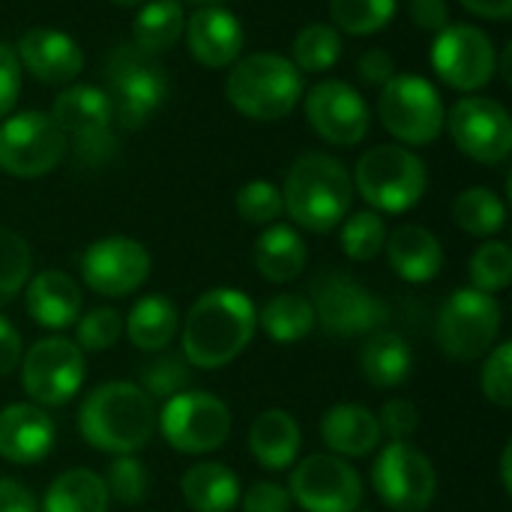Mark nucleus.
Segmentation results:
<instances>
[{
  "instance_id": "obj_19",
  "label": "nucleus",
  "mask_w": 512,
  "mask_h": 512,
  "mask_svg": "<svg viewBox=\"0 0 512 512\" xmlns=\"http://www.w3.org/2000/svg\"><path fill=\"white\" fill-rule=\"evenodd\" d=\"M309 126L336 147H354L369 135L372 117L363 93L348 81L327 78L306 93Z\"/></svg>"
},
{
  "instance_id": "obj_54",
  "label": "nucleus",
  "mask_w": 512,
  "mask_h": 512,
  "mask_svg": "<svg viewBox=\"0 0 512 512\" xmlns=\"http://www.w3.org/2000/svg\"><path fill=\"white\" fill-rule=\"evenodd\" d=\"M512 42H507V45H504V54H501V57H498V69H501V75H504V81H507V84H512Z\"/></svg>"
},
{
  "instance_id": "obj_23",
  "label": "nucleus",
  "mask_w": 512,
  "mask_h": 512,
  "mask_svg": "<svg viewBox=\"0 0 512 512\" xmlns=\"http://www.w3.org/2000/svg\"><path fill=\"white\" fill-rule=\"evenodd\" d=\"M24 309L45 330H66L81 315V288L60 270H42L24 285Z\"/></svg>"
},
{
  "instance_id": "obj_51",
  "label": "nucleus",
  "mask_w": 512,
  "mask_h": 512,
  "mask_svg": "<svg viewBox=\"0 0 512 512\" xmlns=\"http://www.w3.org/2000/svg\"><path fill=\"white\" fill-rule=\"evenodd\" d=\"M0 512H36V501L18 480L0 477Z\"/></svg>"
},
{
  "instance_id": "obj_40",
  "label": "nucleus",
  "mask_w": 512,
  "mask_h": 512,
  "mask_svg": "<svg viewBox=\"0 0 512 512\" xmlns=\"http://www.w3.org/2000/svg\"><path fill=\"white\" fill-rule=\"evenodd\" d=\"M234 204H237L240 219L249 225H273L285 213L282 189L273 186L270 180H252V183L240 186Z\"/></svg>"
},
{
  "instance_id": "obj_39",
  "label": "nucleus",
  "mask_w": 512,
  "mask_h": 512,
  "mask_svg": "<svg viewBox=\"0 0 512 512\" xmlns=\"http://www.w3.org/2000/svg\"><path fill=\"white\" fill-rule=\"evenodd\" d=\"M471 282L483 294H498L512 282V249L504 240H486L471 255Z\"/></svg>"
},
{
  "instance_id": "obj_47",
  "label": "nucleus",
  "mask_w": 512,
  "mask_h": 512,
  "mask_svg": "<svg viewBox=\"0 0 512 512\" xmlns=\"http://www.w3.org/2000/svg\"><path fill=\"white\" fill-rule=\"evenodd\" d=\"M291 495L279 483H255L246 498H243V512H291Z\"/></svg>"
},
{
  "instance_id": "obj_56",
  "label": "nucleus",
  "mask_w": 512,
  "mask_h": 512,
  "mask_svg": "<svg viewBox=\"0 0 512 512\" xmlns=\"http://www.w3.org/2000/svg\"><path fill=\"white\" fill-rule=\"evenodd\" d=\"M189 3H201V6H219L222 0H189Z\"/></svg>"
},
{
  "instance_id": "obj_14",
  "label": "nucleus",
  "mask_w": 512,
  "mask_h": 512,
  "mask_svg": "<svg viewBox=\"0 0 512 512\" xmlns=\"http://www.w3.org/2000/svg\"><path fill=\"white\" fill-rule=\"evenodd\" d=\"M315 324H321L330 336H366L378 333L390 309L381 297H375L366 285L345 273H327L315 279Z\"/></svg>"
},
{
  "instance_id": "obj_24",
  "label": "nucleus",
  "mask_w": 512,
  "mask_h": 512,
  "mask_svg": "<svg viewBox=\"0 0 512 512\" xmlns=\"http://www.w3.org/2000/svg\"><path fill=\"white\" fill-rule=\"evenodd\" d=\"M384 252L390 267L411 285L432 282L444 267L441 240L423 225H402L393 234H387Z\"/></svg>"
},
{
  "instance_id": "obj_10",
  "label": "nucleus",
  "mask_w": 512,
  "mask_h": 512,
  "mask_svg": "<svg viewBox=\"0 0 512 512\" xmlns=\"http://www.w3.org/2000/svg\"><path fill=\"white\" fill-rule=\"evenodd\" d=\"M156 429L177 453L204 456L228 441L231 411L213 393L183 390L165 402L162 414H156Z\"/></svg>"
},
{
  "instance_id": "obj_32",
  "label": "nucleus",
  "mask_w": 512,
  "mask_h": 512,
  "mask_svg": "<svg viewBox=\"0 0 512 512\" xmlns=\"http://www.w3.org/2000/svg\"><path fill=\"white\" fill-rule=\"evenodd\" d=\"M108 489L105 480L87 468L63 471L45 492V512H108Z\"/></svg>"
},
{
  "instance_id": "obj_16",
  "label": "nucleus",
  "mask_w": 512,
  "mask_h": 512,
  "mask_svg": "<svg viewBox=\"0 0 512 512\" xmlns=\"http://www.w3.org/2000/svg\"><path fill=\"white\" fill-rule=\"evenodd\" d=\"M456 141V147L480 162V165H501L512 150L510 111L489 96H462L444 123Z\"/></svg>"
},
{
  "instance_id": "obj_50",
  "label": "nucleus",
  "mask_w": 512,
  "mask_h": 512,
  "mask_svg": "<svg viewBox=\"0 0 512 512\" xmlns=\"http://www.w3.org/2000/svg\"><path fill=\"white\" fill-rule=\"evenodd\" d=\"M21 357H24V348H21V336L18 330L0 315V378L15 372L21 366Z\"/></svg>"
},
{
  "instance_id": "obj_53",
  "label": "nucleus",
  "mask_w": 512,
  "mask_h": 512,
  "mask_svg": "<svg viewBox=\"0 0 512 512\" xmlns=\"http://www.w3.org/2000/svg\"><path fill=\"white\" fill-rule=\"evenodd\" d=\"M512 447L507 444L504 447V453H501V483H504V492L512 495Z\"/></svg>"
},
{
  "instance_id": "obj_8",
  "label": "nucleus",
  "mask_w": 512,
  "mask_h": 512,
  "mask_svg": "<svg viewBox=\"0 0 512 512\" xmlns=\"http://www.w3.org/2000/svg\"><path fill=\"white\" fill-rule=\"evenodd\" d=\"M378 117L396 141L408 147H426L444 132L447 108L432 81H426L423 75L396 72L381 87Z\"/></svg>"
},
{
  "instance_id": "obj_28",
  "label": "nucleus",
  "mask_w": 512,
  "mask_h": 512,
  "mask_svg": "<svg viewBox=\"0 0 512 512\" xmlns=\"http://www.w3.org/2000/svg\"><path fill=\"white\" fill-rule=\"evenodd\" d=\"M306 267V243L291 225H267L255 240V270L273 282L288 285Z\"/></svg>"
},
{
  "instance_id": "obj_7",
  "label": "nucleus",
  "mask_w": 512,
  "mask_h": 512,
  "mask_svg": "<svg viewBox=\"0 0 512 512\" xmlns=\"http://www.w3.org/2000/svg\"><path fill=\"white\" fill-rule=\"evenodd\" d=\"M51 120L66 138V150L72 147L75 159L99 168L114 159L117 135H114V111L102 87L96 84H69L57 93L51 105Z\"/></svg>"
},
{
  "instance_id": "obj_48",
  "label": "nucleus",
  "mask_w": 512,
  "mask_h": 512,
  "mask_svg": "<svg viewBox=\"0 0 512 512\" xmlns=\"http://www.w3.org/2000/svg\"><path fill=\"white\" fill-rule=\"evenodd\" d=\"M408 15L420 30H429V33H438L450 24L447 0H408Z\"/></svg>"
},
{
  "instance_id": "obj_27",
  "label": "nucleus",
  "mask_w": 512,
  "mask_h": 512,
  "mask_svg": "<svg viewBox=\"0 0 512 512\" xmlns=\"http://www.w3.org/2000/svg\"><path fill=\"white\" fill-rule=\"evenodd\" d=\"M360 372L378 390L402 387L414 372V351L405 336L393 330H378L366 339L360 351Z\"/></svg>"
},
{
  "instance_id": "obj_49",
  "label": "nucleus",
  "mask_w": 512,
  "mask_h": 512,
  "mask_svg": "<svg viewBox=\"0 0 512 512\" xmlns=\"http://www.w3.org/2000/svg\"><path fill=\"white\" fill-rule=\"evenodd\" d=\"M357 72H360V78H363L366 84L384 87V84L396 75V60H393V54L384 51V48H369V51L360 57Z\"/></svg>"
},
{
  "instance_id": "obj_15",
  "label": "nucleus",
  "mask_w": 512,
  "mask_h": 512,
  "mask_svg": "<svg viewBox=\"0 0 512 512\" xmlns=\"http://www.w3.org/2000/svg\"><path fill=\"white\" fill-rule=\"evenodd\" d=\"M81 384L84 351L63 336H45L21 357V387L39 408L66 405Z\"/></svg>"
},
{
  "instance_id": "obj_57",
  "label": "nucleus",
  "mask_w": 512,
  "mask_h": 512,
  "mask_svg": "<svg viewBox=\"0 0 512 512\" xmlns=\"http://www.w3.org/2000/svg\"><path fill=\"white\" fill-rule=\"evenodd\" d=\"M357 512H363V510H357Z\"/></svg>"
},
{
  "instance_id": "obj_20",
  "label": "nucleus",
  "mask_w": 512,
  "mask_h": 512,
  "mask_svg": "<svg viewBox=\"0 0 512 512\" xmlns=\"http://www.w3.org/2000/svg\"><path fill=\"white\" fill-rule=\"evenodd\" d=\"M15 57H18L21 69H27L42 84H66L69 87L84 69L81 45L69 33L51 30V27L27 30L15 45Z\"/></svg>"
},
{
  "instance_id": "obj_36",
  "label": "nucleus",
  "mask_w": 512,
  "mask_h": 512,
  "mask_svg": "<svg viewBox=\"0 0 512 512\" xmlns=\"http://www.w3.org/2000/svg\"><path fill=\"white\" fill-rule=\"evenodd\" d=\"M399 0H330V18L336 30L351 36H372L396 18Z\"/></svg>"
},
{
  "instance_id": "obj_21",
  "label": "nucleus",
  "mask_w": 512,
  "mask_h": 512,
  "mask_svg": "<svg viewBox=\"0 0 512 512\" xmlns=\"http://www.w3.org/2000/svg\"><path fill=\"white\" fill-rule=\"evenodd\" d=\"M183 33H186L189 54L207 69L234 66L240 60L243 42H246L240 18L225 6H201L186 21Z\"/></svg>"
},
{
  "instance_id": "obj_26",
  "label": "nucleus",
  "mask_w": 512,
  "mask_h": 512,
  "mask_svg": "<svg viewBox=\"0 0 512 512\" xmlns=\"http://www.w3.org/2000/svg\"><path fill=\"white\" fill-rule=\"evenodd\" d=\"M303 447V435L297 420L282 411V408H270L261 411L252 420L249 429V453L258 459L261 468L267 471H285L297 462V453Z\"/></svg>"
},
{
  "instance_id": "obj_55",
  "label": "nucleus",
  "mask_w": 512,
  "mask_h": 512,
  "mask_svg": "<svg viewBox=\"0 0 512 512\" xmlns=\"http://www.w3.org/2000/svg\"><path fill=\"white\" fill-rule=\"evenodd\" d=\"M114 3H117V6H126V9H129V6H144L147 0H114Z\"/></svg>"
},
{
  "instance_id": "obj_30",
  "label": "nucleus",
  "mask_w": 512,
  "mask_h": 512,
  "mask_svg": "<svg viewBox=\"0 0 512 512\" xmlns=\"http://www.w3.org/2000/svg\"><path fill=\"white\" fill-rule=\"evenodd\" d=\"M177 327H180V312L165 294L141 297L132 306L129 318L123 321L129 342L141 351H162L177 336Z\"/></svg>"
},
{
  "instance_id": "obj_38",
  "label": "nucleus",
  "mask_w": 512,
  "mask_h": 512,
  "mask_svg": "<svg viewBox=\"0 0 512 512\" xmlns=\"http://www.w3.org/2000/svg\"><path fill=\"white\" fill-rule=\"evenodd\" d=\"M342 249L351 261H372L384 252L387 243V225L381 213L375 210H360L351 213L342 225Z\"/></svg>"
},
{
  "instance_id": "obj_5",
  "label": "nucleus",
  "mask_w": 512,
  "mask_h": 512,
  "mask_svg": "<svg viewBox=\"0 0 512 512\" xmlns=\"http://www.w3.org/2000/svg\"><path fill=\"white\" fill-rule=\"evenodd\" d=\"M351 183L375 213H405L423 201L429 171L414 150L402 144H378L357 159Z\"/></svg>"
},
{
  "instance_id": "obj_43",
  "label": "nucleus",
  "mask_w": 512,
  "mask_h": 512,
  "mask_svg": "<svg viewBox=\"0 0 512 512\" xmlns=\"http://www.w3.org/2000/svg\"><path fill=\"white\" fill-rule=\"evenodd\" d=\"M102 480L108 498H117L120 504H141L147 498V471L135 456H114Z\"/></svg>"
},
{
  "instance_id": "obj_3",
  "label": "nucleus",
  "mask_w": 512,
  "mask_h": 512,
  "mask_svg": "<svg viewBox=\"0 0 512 512\" xmlns=\"http://www.w3.org/2000/svg\"><path fill=\"white\" fill-rule=\"evenodd\" d=\"M354 201V183L348 168L330 153H303L285 177L282 204L285 213L306 231L327 234L345 222Z\"/></svg>"
},
{
  "instance_id": "obj_13",
  "label": "nucleus",
  "mask_w": 512,
  "mask_h": 512,
  "mask_svg": "<svg viewBox=\"0 0 512 512\" xmlns=\"http://www.w3.org/2000/svg\"><path fill=\"white\" fill-rule=\"evenodd\" d=\"M432 69L447 87L459 93H477L498 72L495 42L477 24H447L435 33Z\"/></svg>"
},
{
  "instance_id": "obj_37",
  "label": "nucleus",
  "mask_w": 512,
  "mask_h": 512,
  "mask_svg": "<svg viewBox=\"0 0 512 512\" xmlns=\"http://www.w3.org/2000/svg\"><path fill=\"white\" fill-rule=\"evenodd\" d=\"M33 252L27 240L9 228H0V306L12 303L30 282Z\"/></svg>"
},
{
  "instance_id": "obj_18",
  "label": "nucleus",
  "mask_w": 512,
  "mask_h": 512,
  "mask_svg": "<svg viewBox=\"0 0 512 512\" xmlns=\"http://www.w3.org/2000/svg\"><path fill=\"white\" fill-rule=\"evenodd\" d=\"M150 252L132 237H102L81 255V279L102 297L135 294L150 276Z\"/></svg>"
},
{
  "instance_id": "obj_2",
  "label": "nucleus",
  "mask_w": 512,
  "mask_h": 512,
  "mask_svg": "<svg viewBox=\"0 0 512 512\" xmlns=\"http://www.w3.org/2000/svg\"><path fill=\"white\" fill-rule=\"evenodd\" d=\"M78 432L99 453L135 456L156 432L153 399L129 381L99 384L81 402Z\"/></svg>"
},
{
  "instance_id": "obj_9",
  "label": "nucleus",
  "mask_w": 512,
  "mask_h": 512,
  "mask_svg": "<svg viewBox=\"0 0 512 512\" xmlns=\"http://www.w3.org/2000/svg\"><path fill=\"white\" fill-rule=\"evenodd\" d=\"M501 303L477 288H459L438 315V345L453 360L486 357L501 336Z\"/></svg>"
},
{
  "instance_id": "obj_46",
  "label": "nucleus",
  "mask_w": 512,
  "mask_h": 512,
  "mask_svg": "<svg viewBox=\"0 0 512 512\" xmlns=\"http://www.w3.org/2000/svg\"><path fill=\"white\" fill-rule=\"evenodd\" d=\"M18 93H21V63L12 45L0 42V120L12 114Z\"/></svg>"
},
{
  "instance_id": "obj_34",
  "label": "nucleus",
  "mask_w": 512,
  "mask_h": 512,
  "mask_svg": "<svg viewBox=\"0 0 512 512\" xmlns=\"http://www.w3.org/2000/svg\"><path fill=\"white\" fill-rule=\"evenodd\" d=\"M453 219L471 237H495L507 225V204L498 192L486 186H471L456 195Z\"/></svg>"
},
{
  "instance_id": "obj_42",
  "label": "nucleus",
  "mask_w": 512,
  "mask_h": 512,
  "mask_svg": "<svg viewBox=\"0 0 512 512\" xmlns=\"http://www.w3.org/2000/svg\"><path fill=\"white\" fill-rule=\"evenodd\" d=\"M75 336H78L81 351H93V354L108 351L123 336V315L111 306H99L78 321Z\"/></svg>"
},
{
  "instance_id": "obj_41",
  "label": "nucleus",
  "mask_w": 512,
  "mask_h": 512,
  "mask_svg": "<svg viewBox=\"0 0 512 512\" xmlns=\"http://www.w3.org/2000/svg\"><path fill=\"white\" fill-rule=\"evenodd\" d=\"M189 363L180 357H156L141 369V390L150 399H171L183 390H189Z\"/></svg>"
},
{
  "instance_id": "obj_25",
  "label": "nucleus",
  "mask_w": 512,
  "mask_h": 512,
  "mask_svg": "<svg viewBox=\"0 0 512 512\" xmlns=\"http://www.w3.org/2000/svg\"><path fill=\"white\" fill-rule=\"evenodd\" d=\"M321 438L336 456L363 459L378 450L384 435L378 426V414H372L363 405L345 402V405H333L321 417Z\"/></svg>"
},
{
  "instance_id": "obj_31",
  "label": "nucleus",
  "mask_w": 512,
  "mask_h": 512,
  "mask_svg": "<svg viewBox=\"0 0 512 512\" xmlns=\"http://www.w3.org/2000/svg\"><path fill=\"white\" fill-rule=\"evenodd\" d=\"M186 15L180 0H147L132 24V45L144 54H165L183 36Z\"/></svg>"
},
{
  "instance_id": "obj_11",
  "label": "nucleus",
  "mask_w": 512,
  "mask_h": 512,
  "mask_svg": "<svg viewBox=\"0 0 512 512\" xmlns=\"http://www.w3.org/2000/svg\"><path fill=\"white\" fill-rule=\"evenodd\" d=\"M66 156V138L45 111L9 114L0 123V171L33 180L45 177Z\"/></svg>"
},
{
  "instance_id": "obj_52",
  "label": "nucleus",
  "mask_w": 512,
  "mask_h": 512,
  "mask_svg": "<svg viewBox=\"0 0 512 512\" xmlns=\"http://www.w3.org/2000/svg\"><path fill=\"white\" fill-rule=\"evenodd\" d=\"M471 15L489 21H507L512 15V0H459Z\"/></svg>"
},
{
  "instance_id": "obj_6",
  "label": "nucleus",
  "mask_w": 512,
  "mask_h": 512,
  "mask_svg": "<svg viewBox=\"0 0 512 512\" xmlns=\"http://www.w3.org/2000/svg\"><path fill=\"white\" fill-rule=\"evenodd\" d=\"M105 96L120 129H141L168 96V75L153 54L117 45L105 63Z\"/></svg>"
},
{
  "instance_id": "obj_4",
  "label": "nucleus",
  "mask_w": 512,
  "mask_h": 512,
  "mask_svg": "<svg viewBox=\"0 0 512 512\" xmlns=\"http://www.w3.org/2000/svg\"><path fill=\"white\" fill-rule=\"evenodd\" d=\"M225 96L243 117L273 123L288 117L303 99V72L291 57L258 51L234 63L225 81Z\"/></svg>"
},
{
  "instance_id": "obj_12",
  "label": "nucleus",
  "mask_w": 512,
  "mask_h": 512,
  "mask_svg": "<svg viewBox=\"0 0 512 512\" xmlns=\"http://www.w3.org/2000/svg\"><path fill=\"white\" fill-rule=\"evenodd\" d=\"M372 489L393 512H426L438 495V474L426 453L390 441L372 465Z\"/></svg>"
},
{
  "instance_id": "obj_33",
  "label": "nucleus",
  "mask_w": 512,
  "mask_h": 512,
  "mask_svg": "<svg viewBox=\"0 0 512 512\" xmlns=\"http://www.w3.org/2000/svg\"><path fill=\"white\" fill-rule=\"evenodd\" d=\"M258 327L267 339L279 345H291L306 339L315 330V306L300 294H279L264 303L258 315Z\"/></svg>"
},
{
  "instance_id": "obj_29",
  "label": "nucleus",
  "mask_w": 512,
  "mask_h": 512,
  "mask_svg": "<svg viewBox=\"0 0 512 512\" xmlns=\"http://www.w3.org/2000/svg\"><path fill=\"white\" fill-rule=\"evenodd\" d=\"M183 501L192 512H231L240 504V480L222 462H201L183 474Z\"/></svg>"
},
{
  "instance_id": "obj_35",
  "label": "nucleus",
  "mask_w": 512,
  "mask_h": 512,
  "mask_svg": "<svg viewBox=\"0 0 512 512\" xmlns=\"http://www.w3.org/2000/svg\"><path fill=\"white\" fill-rule=\"evenodd\" d=\"M291 63L300 69V72H327L339 63L342 57V33L333 27V24H321V21H312L306 24L297 36H294V45H291Z\"/></svg>"
},
{
  "instance_id": "obj_22",
  "label": "nucleus",
  "mask_w": 512,
  "mask_h": 512,
  "mask_svg": "<svg viewBox=\"0 0 512 512\" xmlns=\"http://www.w3.org/2000/svg\"><path fill=\"white\" fill-rule=\"evenodd\" d=\"M54 420L33 402L0 408V459L12 465H36L54 447Z\"/></svg>"
},
{
  "instance_id": "obj_44",
  "label": "nucleus",
  "mask_w": 512,
  "mask_h": 512,
  "mask_svg": "<svg viewBox=\"0 0 512 512\" xmlns=\"http://www.w3.org/2000/svg\"><path fill=\"white\" fill-rule=\"evenodd\" d=\"M480 387L483 396L498 405L510 408L512 405V342H501L489 351V360L480 372Z\"/></svg>"
},
{
  "instance_id": "obj_45",
  "label": "nucleus",
  "mask_w": 512,
  "mask_h": 512,
  "mask_svg": "<svg viewBox=\"0 0 512 512\" xmlns=\"http://www.w3.org/2000/svg\"><path fill=\"white\" fill-rule=\"evenodd\" d=\"M378 426L381 435H387L390 441H408L420 429V411L408 399H393L381 408Z\"/></svg>"
},
{
  "instance_id": "obj_1",
  "label": "nucleus",
  "mask_w": 512,
  "mask_h": 512,
  "mask_svg": "<svg viewBox=\"0 0 512 512\" xmlns=\"http://www.w3.org/2000/svg\"><path fill=\"white\" fill-rule=\"evenodd\" d=\"M258 327L255 303L237 288L201 294L183 321V357L195 369H222L237 360Z\"/></svg>"
},
{
  "instance_id": "obj_17",
  "label": "nucleus",
  "mask_w": 512,
  "mask_h": 512,
  "mask_svg": "<svg viewBox=\"0 0 512 512\" xmlns=\"http://www.w3.org/2000/svg\"><path fill=\"white\" fill-rule=\"evenodd\" d=\"M291 501L306 512H357L363 477L342 456H309L291 471Z\"/></svg>"
}]
</instances>
